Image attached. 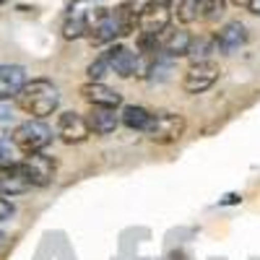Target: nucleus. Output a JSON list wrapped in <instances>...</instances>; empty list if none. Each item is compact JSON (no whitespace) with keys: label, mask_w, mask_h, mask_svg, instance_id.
<instances>
[{"label":"nucleus","mask_w":260,"mask_h":260,"mask_svg":"<svg viewBox=\"0 0 260 260\" xmlns=\"http://www.w3.org/2000/svg\"><path fill=\"white\" fill-rule=\"evenodd\" d=\"M247 11H250L252 16H260V0H250V6H247Z\"/></svg>","instance_id":"nucleus-22"},{"label":"nucleus","mask_w":260,"mask_h":260,"mask_svg":"<svg viewBox=\"0 0 260 260\" xmlns=\"http://www.w3.org/2000/svg\"><path fill=\"white\" fill-rule=\"evenodd\" d=\"M232 3H234L237 8H247V6H250V0H232Z\"/></svg>","instance_id":"nucleus-23"},{"label":"nucleus","mask_w":260,"mask_h":260,"mask_svg":"<svg viewBox=\"0 0 260 260\" xmlns=\"http://www.w3.org/2000/svg\"><path fill=\"white\" fill-rule=\"evenodd\" d=\"M52 138H55L52 127L45 120H34V117L26 120V122H21V125H16L13 136H11L16 151H18V154H24V156L42 154V151L52 143Z\"/></svg>","instance_id":"nucleus-2"},{"label":"nucleus","mask_w":260,"mask_h":260,"mask_svg":"<svg viewBox=\"0 0 260 260\" xmlns=\"http://www.w3.org/2000/svg\"><path fill=\"white\" fill-rule=\"evenodd\" d=\"M107 60H110V71L117 73L120 78H130L138 73V52H133L125 45H112L104 52Z\"/></svg>","instance_id":"nucleus-11"},{"label":"nucleus","mask_w":260,"mask_h":260,"mask_svg":"<svg viewBox=\"0 0 260 260\" xmlns=\"http://www.w3.org/2000/svg\"><path fill=\"white\" fill-rule=\"evenodd\" d=\"M62 37L65 39H81L89 37V13L86 11H73L62 24Z\"/></svg>","instance_id":"nucleus-17"},{"label":"nucleus","mask_w":260,"mask_h":260,"mask_svg":"<svg viewBox=\"0 0 260 260\" xmlns=\"http://www.w3.org/2000/svg\"><path fill=\"white\" fill-rule=\"evenodd\" d=\"M6 115H8V112L3 110V107H0V120H6Z\"/></svg>","instance_id":"nucleus-24"},{"label":"nucleus","mask_w":260,"mask_h":260,"mask_svg":"<svg viewBox=\"0 0 260 260\" xmlns=\"http://www.w3.org/2000/svg\"><path fill=\"white\" fill-rule=\"evenodd\" d=\"M211 52H216V42H213V37H192L190 50H187V57H190L192 62L208 60Z\"/></svg>","instance_id":"nucleus-18"},{"label":"nucleus","mask_w":260,"mask_h":260,"mask_svg":"<svg viewBox=\"0 0 260 260\" xmlns=\"http://www.w3.org/2000/svg\"><path fill=\"white\" fill-rule=\"evenodd\" d=\"M81 96L89 102V107H110V110H120L122 107V94L110 89L102 81H86L81 86Z\"/></svg>","instance_id":"nucleus-10"},{"label":"nucleus","mask_w":260,"mask_h":260,"mask_svg":"<svg viewBox=\"0 0 260 260\" xmlns=\"http://www.w3.org/2000/svg\"><path fill=\"white\" fill-rule=\"evenodd\" d=\"M86 73H89V81H102L107 73H112V71H110V60H107V55L102 52V55L89 65V68H86Z\"/></svg>","instance_id":"nucleus-19"},{"label":"nucleus","mask_w":260,"mask_h":260,"mask_svg":"<svg viewBox=\"0 0 260 260\" xmlns=\"http://www.w3.org/2000/svg\"><path fill=\"white\" fill-rule=\"evenodd\" d=\"M13 213H16L13 203H11V201L6 198V195H0V221H8Z\"/></svg>","instance_id":"nucleus-21"},{"label":"nucleus","mask_w":260,"mask_h":260,"mask_svg":"<svg viewBox=\"0 0 260 260\" xmlns=\"http://www.w3.org/2000/svg\"><path fill=\"white\" fill-rule=\"evenodd\" d=\"M190 42H192V34L182 26H169L159 34V55L164 57H187V50H190Z\"/></svg>","instance_id":"nucleus-8"},{"label":"nucleus","mask_w":260,"mask_h":260,"mask_svg":"<svg viewBox=\"0 0 260 260\" xmlns=\"http://www.w3.org/2000/svg\"><path fill=\"white\" fill-rule=\"evenodd\" d=\"M151 115H154V112H148L146 107H141V104H125L120 110V122L125 127H130V130L146 133V127L151 122Z\"/></svg>","instance_id":"nucleus-15"},{"label":"nucleus","mask_w":260,"mask_h":260,"mask_svg":"<svg viewBox=\"0 0 260 260\" xmlns=\"http://www.w3.org/2000/svg\"><path fill=\"white\" fill-rule=\"evenodd\" d=\"M247 26L242 21H229L224 24L219 31L213 34V42H216V52H224V55H232L234 50H240L247 45Z\"/></svg>","instance_id":"nucleus-9"},{"label":"nucleus","mask_w":260,"mask_h":260,"mask_svg":"<svg viewBox=\"0 0 260 260\" xmlns=\"http://www.w3.org/2000/svg\"><path fill=\"white\" fill-rule=\"evenodd\" d=\"M16 146L13 141H6V138H0V167H11L16 164Z\"/></svg>","instance_id":"nucleus-20"},{"label":"nucleus","mask_w":260,"mask_h":260,"mask_svg":"<svg viewBox=\"0 0 260 260\" xmlns=\"http://www.w3.org/2000/svg\"><path fill=\"white\" fill-rule=\"evenodd\" d=\"M26 68L24 65H0V104L16 99V94L26 83Z\"/></svg>","instance_id":"nucleus-12"},{"label":"nucleus","mask_w":260,"mask_h":260,"mask_svg":"<svg viewBox=\"0 0 260 260\" xmlns=\"http://www.w3.org/2000/svg\"><path fill=\"white\" fill-rule=\"evenodd\" d=\"M16 107L34 120H45L47 115L57 112L60 107V89L50 78H31L24 83V89L16 94Z\"/></svg>","instance_id":"nucleus-1"},{"label":"nucleus","mask_w":260,"mask_h":260,"mask_svg":"<svg viewBox=\"0 0 260 260\" xmlns=\"http://www.w3.org/2000/svg\"><path fill=\"white\" fill-rule=\"evenodd\" d=\"M203 6L206 0H172V13L180 24H192V21H203Z\"/></svg>","instance_id":"nucleus-16"},{"label":"nucleus","mask_w":260,"mask_h":260,"mask_svg":"<svg viewBox=\"0 0 260 260\" xmlns=\"http://www.w3.org/2000/svg\"><path fill=\"white\" fill-rule=\"evenodd\" d=\"M29 187L31 185L21 175L18 161L11 167H0V195H18V192H26Z\"/></svg>","instance_id":"nucleus-14"},{"label":"nucleus","mask_w":260,"mask_h":260,"mask_svg":"<svg viewBox=\"0 0 260 260\" xmlns=\"http://www.w3.org/2000/svg\"><path fill=\"white\" fill-rule=\"evenodd\" d=\"M185 130H187V122L180 112H154L146 127V138L151 143L169 146V143H177L185 136Z\"/></svg>","instance_id":"nucleus-3"},{"label":"nucleus","mask_w":260,"mask_h":260,"mask_svg":"<svg viewBox=\"0 0 260 260\" xmlns=\"http://www.w3.org/2000/svg\"><path fill=\"white\" fill-rule=\"evenodd\" d=\"M3 242H6V234H3V232H0V247H3Z\"/></svg>","instance_id":"nucleus-25"},{"label":"nucleus","mask_w":260,"mask_h":260,"mask_svg":"<svg viewBox=\"0 0 260 260\" xmlns=\"http://www.w3.org/2000/svg\"><path fill=\"white\" fill-rule=\"evenodd\" d=\"M86 122H89L91 133L96 136H110L122 125L120 122V112L117 110H110V107H89L86 112Z\"/></svg>","instance_id":"nucleus-13"},{"label":"nucleus","mask_w":260,"mask_h":260,"mask_svg":"<svg viewBox=\"0 0 260 260\" xmlns=\"http://www.w3.org/2000/svg\"><path fill=\"white\" fill-rule=\"evenodd\" d=\"M55 136H57L62 143L76 146V143H83L86 138L91 136V127H89V122H86V115H78V112L68 110V112H60V115H57Z\"/></svg>","instance_id":"nucleus-6"},{"label":"nucleus","mask_w":260,"mask_h":260,"mask_svg":"<svg viewBox=\"0 0 260 260\" xmlns=\"http://www.w3.org/2000/svg\"><path fill=\"white\" fill-rule=\"evenodd\" d=\"M221 68L213 60H201V62H190V68L182 73V91L185 94H203L213 89V83L219 81Z\"/></svg>","instance_id":"nucleus-4"},{"label":"nucleus","mask_w":260,"mask_h":260,"mask_svg":"<svg viewBox=\"0 0 260 260\" xmlns=\"http://www.w3.org/2000/svg\"><path fill=\"white\" fill-rule=\"evenodd\" d=\"M18 169H21V175L26 177V182L31 187H47L55 180V159H50L45 154L24 156L18 161Z\"/></svg>","instance_id":"nucleus-5"},{"label":"nucleus","mask_w":260,"mask_h":260,"mask_svg":"<svg viewBox=\"0 0 260 260\" xmlns=\"http://www.w3.org/2000/svg\"><path fill=\"white\" fill-rule=\"evenodd\" d=\"M169 26H172V6L169 3H159L154 8L143 11L136 21V31L143 37H159Z\"/></svg>","instance_id":"nucleus-7"}]
</instances>
